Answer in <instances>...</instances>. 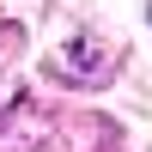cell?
I'll use <instances>...</instances> for the list:
<instances>
[{
	"instance_id": "obj_1",
	"label": "cell",
	"mask_w": 152,
	"mask_h": 152,
	"mask_svg": "<svg viewBox=\"0 0 152 152\" xmlns=\"http://www.w3.org/2000/svg\"><path fill=\"white\" fill-rule=\"evenodd\" d=\"M146 18H152V6H146Z\"/></svg>"
}]
</instances>
